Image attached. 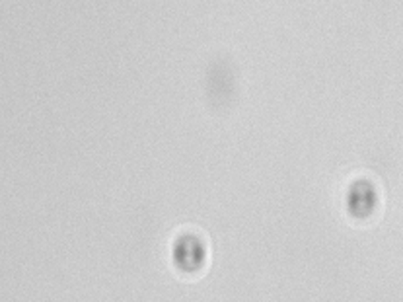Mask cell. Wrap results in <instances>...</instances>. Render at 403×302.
Wrapping results in <instances>:
<instances>
[{
  "mask_svg": "<svg viewBox=\"0 0 403 302\" xmlns=\"http://www.w3.org/2000/svg\"><path fill=\"white\" fill-rule=\"evenodd\" d=\"M374 207V192L368 185H355L349 195V209L355 214H367Z\"/></svg>",
  "mask_w": 403,
  "mask_h": 302,
  "instance_id": "cell-1",
  "label": "cell"
}]
</instances>
